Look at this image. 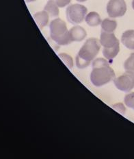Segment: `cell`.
Segmentation results:
<instances>
[{"label":"cell","mask_w":134,"mask_h":159,"mask_svg":"<svg viewBox=\"0 0 134 159\" xmlns=\"http://www.w3.org/2000/svg\"><path fill=\"white\" fill-rule=\"evenodd\" d=\"M114 77L115 73L106 60L101 58L94 60L90 74V80L93 85L101 87L112 80Z\"/></svg>","instance_id":"obj_1"},{"label":"cell","mask_w":134,"mask_h":159,"mask_svg":"<svg viewBox=\"0 0 134 159\" xmlns=\"http://www.w3.org/2000/svg\"><path fill=\"white\" fill-rule=\"evenodd\" d=\"M100 49L101 43L99 40L94 38L88 39L78 52L76 57L77 67L80 69L88 67L99 54Z\"/></svg>","instance_id":"obj_2"},{"label":"cell","mask_w":134,"mask_h":159,"mask_svg":"<svg viewBox=\"0 0 134 159\" xmlns=\"http://www.w3.org/2000/svg\"><path fill=\"white\" fill-rule=\"evenodd\" d=\"M50 36L59 45H67L72 42L67 24L61 19L53 20L50 25Z\"/></svg>","instance_id":"obj_3"},{"label":"cell","mask_w":134,"mask_h":159,"mask_svg":"<svg viewBox=\"0 0 134 159\" xmlns=\"http://www.w3.org/2000/svg\"><path fill=\"white\" fill-rule=\"evenodd\" d=\"M101 45L103 46V54L110 61L116 57L120 51L119 41L114 34L101 32L100 37Z\"/></svg>","instance_id":"obj_4"},{"label":"cell","mask_w":134,"mask_h":159,"mask_svg":"<svg viewBox=\"0 0 134 159\" xmlns=\"http://www.w3.org/2000/svg\"><path fill=\"white\" fill-rule=\"evenodd\" d=\"M87 14V8L81 4H73L67 8L66 15L68 22L79 24L84 21Z\"/></svg>","instance_id":"obj_5"},{"label":"cell","mask_w":134,"mask_h":159,"mask_svg":"<svg viewBox=\"0 0 134 159\" xmlns=\"http://www.w3.org/2000/svg\"><path fill=\"white\" fill-rule=\"evenodd\" d=\"M114 83L120 91L129 92L134 88V72L127 71L114 80Z\"/></svg>","instance_id":"obj_6"},{"label":"cell","mask_w":134,"mask_h":159,"mask_svg":"<svg viewBox=\"0 0 134 159\" xmlns=\"http://www.w3.org/2000/svg\"><path fill=\"white\" fill-rule=\"evenodd\" d=\"M127 5L124 0H110L107 5V12L111 18L120 17L125 15Z\"/></svg>","instance_id":"obj_7"},{"label":"cell","mask_w":134,"mask_h":159,"mask_svg":"<svg viewBox=\"0 0 134 159\" xmlns=\"http://www.w3.org/2000/svg\"><path fill=\"white\" fill-rule=\"evenodd\" d=\"M69 35L70 38L72 42L77 41L80 42L83 41V40L86 38L87 35L86 32L85 30L81 27V26L77 25L74 26L69 30Z\"/></svg>","instance_id":"obj_8"},{"label":"cell","mask_w":134,"mask_h":159,"mask_svg":"<svg viewBox=\"0 0 134 159\" xmlns=\"http://www.w3.org/2000/svg\"><path fill=\"white\" fill-rule=\"evenodd\" d=\"M122 43L127 48L134 50V30H129L123 33L121 37Z\"/></svg>","instance_id":"obj_9"},{"label":"cell","mask_w":134,"mask_h":159,"mask_svg":"<svg viewBox=\"0 0 134 159\" xmlns=\"http://www.w3.org/2000/svg\"><path fill=\"white\" fill-rule=\"evenodd\" d=\"M49 16L50 15L48 13L44 11L36 13L34 15V18L38 27L41 29H42L48 24Z\"/></svg>","instance_id":"obj_10"},{"label":"cell","mask_w":134,"mask_h":159,"mask_svg":"<svg viewBox=\"0 0 134 159\" xmlns=\"http://www.w3.org/2000/svg\"><path fill=\"white\" fill-rule=\"evenodd\" d=\"M85 19H86V24L88 25L92 26V27H95V26L99 25L102 22L99 15L96 12H89L86 15Z\"/></svg>","instance_id":"obj_11"},{"label":"cell","mask_w":134,"mask_h":159,"mask_svg":"<svg viewBox=\"0 0 134 159\" xmlns=\"http://www.w3.org/2000/svg\"><path fill=\"white\" fill-rule=\"evenodd\" d=\"M117 27V22L114 20L106 19L101 22V29L103 32L112 33Z\"/></svg>","instance_id":"obj_12"},{"label":"cell","mask_w":134,"mask_h":159,"mask_svg":"<svg viewBox=\"0 0 134 159\" xmlns=\"http://www.w3.org/2000/svg\"><path fill=\"white\" fill-rule=\"evenodd\" d=\"M44 11H46L51 17H56L59 15V8L58 5L52 0H49Z\"/></svg>","instance_id":"obj_13"},{"label":"cell","mask_w":134,"mask_h":159,"mask_svg":"<svg viewBox=\"0 0 134 159\" xmlns=\"http://www.w3.org/2000/svg\"><path fill=\"white\" fill-rule=\"evenodd\" d=\"M124 67L127 71L134 72V53L130 55L124 64Z\"/></svg>","instance_id":"obj_14"},{"label":"cell","mask_w":134,"mask_h":159,"mask_svg":"<svg viewBox=\"0 0 134 159\" xmlns=\"http://www.w3.org/2000/svg\"><path fill=\"white\" fill-rule=\"evenodd\" d=\"M58 56L59 57L62 59V61L64 62V64L68 67V69H71L73 68V60H72V58L70 56H68V54H60Z\"/></svg>","instance_id":"obj_15"},{"label":"cell","mask_w":134,"mask_h":159,"mask_svg":"<svg viewBox=\"0 0 134 159\" xmlns=\"http://www.w3.org/2000/svg\"><path fill=\"white\" fill-rule=\"evenodd\" d=\"M125 103L127 107L132 108L134 110V93L127 95L124 99Z\"/></svg>","instance_id":"obj_16"},{"label":"cell","mask_w":134,"mask_h":159,"mask_svg":"<svg viewBox=\"0 0 134 159\" xmlns=\"http://www.w3.org/2000/svg\"><path fill=\"white\" fill-rule=\"evenodd\" d=\"M58 5V7L64 8L70 4L71 0H52Z\"/></svg>","instance_id":"obj_17"},{"label":"cell","mask_w":134,"mask_h":159,"mask_svg":"<svg viewBox=\"0 0 134 159\" xmlns=\"http://www.w3.org/2000/svg\"><path fill=\"white\" fill-rule=\"evenodd\" d=\"M112 108L114 109H115L116 111H118L119 112V113H121L122 115L125 114V108L124 107V105L121 103H119V104H115L114 106H113Z\"/></svg>","instance_id":"obj_18"},{"label":"cell","mask_w":134,"mask_h":159,"mask_svg":"<svg viewBox=\"0 0 134 159\" xmlns=\"http://www.w3.org/2000/svg\"><path fill=\"white\" fill-rule=\"evenodd\" d=\"M25 1L27 3H30V2H33L37 1V0H25Z\"/></svg>","instance_id":"obj_19"},{"label":"cell","mask_w":134,"mask_h":159,"mask_svg":"<svg viewBox=\"0 0 134 159\" xmlns=\"http://www.w3.org/2000/svg\"><path fill=\"white\" fill-rule=\"evenodd\" d=\"M77 2H86L87 0H77Z\"/></svg>","instance_id":"obj_20"},{"label":"cell","mask_w":134,"mask_h":159,"mask_svg":"<svg viewBox=\"0 0 134 159\" xmlns=\"http://www.w3.org/2000/svg\"><path fill=\"white\" fill-rule=\"evenodd\" d=\"M132 7H133V8L134 10V0H133V2H132Z\"/></svg>","instance_id":"obj_21"}]
</instances>
